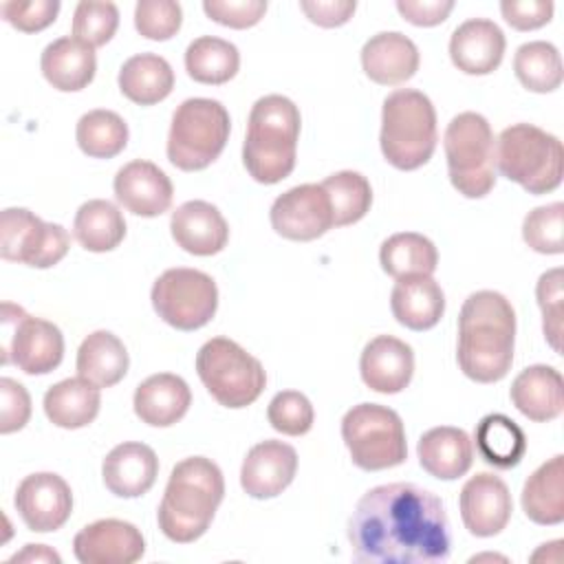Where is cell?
I'll return each instance as SVG.
<instances>
[{
    "instance_id": "cell-1",
    "label": "cell",
    "mask_w": 564,
    "mask_h": 564,
    "mask_svg": "<svg viewBox=\"0 0 564 564\" xmlns=\"http://www.w3.org/2000/svg\"><path fill=\"white\" fill-rule=\"evenodd\" d=\"M355 562L441 564L452 551L443 500L412 482H390L366 491L350 520Z\"/></svg>"
},
{
    "instance_id": "cell-2",
    "label": "cell",
    "mask_w": 564,
    "mask_h": 564,
    "mask_svg": "<svg viewBox=\"0 0 564 564\" xmlns=\"http://www.w3.org/2000/svg\"><path fill=\"white\" fill-rule=\"evenodd\" d=\"M516 311L498 291L471 293L458 315L456 361L476 383H496L513 364Z\"/></svg>"
},
{
    "instance_id": "cell-3",
    "label": "cell",
    "mask_w": 564,
    "mask_h": 564,
    "mask_svg": "<svg viewBox=\"0 0 564 564\" xmlns=\"http://www.w3.org/2000/svg\"><path fill=\"white\" fill-rule=\"evenodd\" d=\"M225 496L220 467L205 456H189L170 471L156 520L163 535L178 544L198 540L212 524Z\"/></svg>"
},
{
    "instance_id": "cell-4",
    "label": "cell",
    "mask_w": 564,
    "mask_h": 564,
    "mask_svg": "<svg viewBox=\"0 0 564 564\" xmlns=\"http://www.w3.org/2000/svg\"><path fill=\"white\" fill-rule=\"evenodd\" d=\"M300 123V110L289 97L264 95L251 106L242 163L253 181L273 185L293 172Z\"/></svg>"
},
{
    "instance_id": "cell-5",
    "label": "cell",
    "mask_w": 564,
    "mask_h": 564,
    "mask_svg": "<svg viewBox=\"0 0 564 564\" xmlns=\"http://www.w3.org/2000/svg\"><path fill=\"white\" fill-rule=\"evenodd\" d=\"M436 110L427 95L397 88L383 99L379 145L386 161L403 172L425 165L436 150Z\"/></svg>"
},
{
    "instance_id": "cell-6",
    "label": "cell",
    "mask_w": 564,
    "mask_h": 564,
    "mask_svg": "<svg viewBox=\"0 0 564 564\" xmlns=\"http://www.w3.org/2000/svg\"><path fill=\"white\" fill-rule=\"evenodd\" d=\"M496 170L529 194H549L562 183V141L533 123H513L496 139Z\"/></svg>"
},
{
    "instance_id": "cell-7",
    "label": "cell",
    "mask_w": 564,
    "mask_h": 564,
    "mask_svg": "<svg viewBox=\"0 0 564 564\" xmlns=\"http://www.w3.org/2000/svg\"><path fill=\"white\" fill-rule=\"evenodd\" d=\"M231 119L227 108L207 97H192L176 106L167 134V159L183 172L212 165L227 145Z\"/></svg>"
},
{
    "instance_id": "cell-8",
    "label": "cell",
    "mask_w": 564,
    "mask_h": 564,
    "mask_svg": "<svg viewBox=\"0 0 564 564\" xmlns=\"http://www.w3.org/2000/svg\"><path fill=\"white\" fill-rule=\"evenodd\" d=\"M447 174L465 198H482L496 185V139L478 112L456 115L443 137Z\"/></svg>"
},
{
    "instance_id": "cell-9",
    "label": "cell",
    "mask_w": 564,
    "mask_h": 564,
    "mask_svg": "<svg viewBox=\"0 0 564 564\" xmlns=\"http://www.w3.org/2000/svg\"><path fill=\"white\" fill-rule=\"evenodd\" d=\"M196 372L207 392L231 410L251 405L267 386L262 364L229 337H212L200 346Z\"/></svg>"
},
{
    "instance_id": "cell-10",
    "label": "cell",
    "mask_w": 564,
    "mask_h": 564,
    "mask_svg": "<svg viewBox=\"0 0 564 564\" xmlns=\"http://www.w3.org/2000/svg\"><path fill=\"white\" fill-rule=\"evenodd\" d=\"M341 438L352 463L364 471L390 469L408 458L403 421L388 405H352L341 419Z\"/></svg>"
},
{
    "instance_id": "cell-11",
    "label": "cell",
    "mask_w": 564,
    "mask_h": 564,
    "mask_svg": "<svg viewBox=\"0 0 564 564\" xmlns=\"http://www.w3.org/2000/svg\"><path fill=\"white\" fill-rule=\"evenodd\" d=\"M150 300L165 324L176 330H196L216 315L218 289L205 271L176 267L154 280Z\"/></svg>"
},
{
    "instance_id": "cell-12",
    "label": "cell",
    "mask_w": 564,
    "mask_h": 564,
    "mask_svg": "<svg viewBox=\"0 0 564 564\" xmlns=\"http://www.w3.org/2000/svg\"><path fill=\"white\" fill-rule=\"evenodd\" d=\"M2 326V364H13L26 375H46L62 364L64 337L53 322L26 315L20 306L4 302Z\"/></svg>"
},
{
    "instance_id": "cell-13",
    "label": "cell",
    "mask_w": 564,
    "mask_h": 564,
    "mask_svg": "<svg viewBox=\"0 0 564 564\" xmlns=\"http://www.w3.org/2000/svg\"><path fill=\"white\" fill-rule=\"evenodd\" d=\"M70 247L68 231L57 223H44L24 207H7L0 214V256L35 269L57 264Z\"/></svg>"
},
{
    "instance_id": "cell-14",
    "label": "cell",
    "mask_w": 564,
    "mask_h": 564,
    "mask_svg": "<svg viewBox=\"0 0 564 564\" xmlns=\"http://www.w3.org/2000/svg\"><path fill=\"white\" fill-rule=\"evenodd\" d=\"M271 227L286 240L308 242L324 236L333 223V207L326 189L304 183L280 194L269 212Z\"/></svg>"
},
{
    "instance_id": "cell-15",
    "label": "cell",
    "mask_w": 564,
    "mask_h": 564,
    "mask_svg": "<svg viewBox=\"0 0 564 564\" xmlns=\"http://www.w3.org/2000/svg\"><path fill=\"white\" fill-rule=\"evenodd\" d=\"M15 511L35 533L57 531L73 513V491L68 482L53 471L26 476L13 496Z\"/></svg>"
},
{
    "instance_id": "cell-16",
    "label": "cell",
    "mask_w": 564,
    "mask_h": 564,
    "mask_svg": "<svg viewBox=\"0 0 564 564\" xmlns=\"http://www.w3.org/2000/svg\"><path fill=\"white\" fill-rule=\"evenodd\" d=\"M458 507L465 529L476 538L498 535L513 511L509 487L500 476L487 471L471 476L463 485Z\"/></svg>"
},
{
    "instance_id": "cell-17",
    "label": "cell",
    "mask_w": 564,
    "mask_h": 564,
    "mask_svg": "<svg viewBox=\"0 0 564 564\" xmlns=\"http://www.w3.org/2000/svg\"><path fill=\"white\" fill-rule=\"evenodd\" d=\"M73 553L82 564H132L143 557L145 540L132 522L104 518L75 535Z\"/></svg>"
},
{
    "instance_id": "cell-18",
    "label": "cell",
    "mask_w": 564,
    "mask_h": 564,
    "mask_svg": "<svg viewBox=\"0 0 564 564\" xmlns=\"http://www.w3.org/2000/svg\"><path fill=\"white\" fill-rule=\"evenodd\" d=\"M115 198L134 216L154 218L170 209L174 187L170 176L152 161H130L115 174Z\"/></svg>"
},
{
    "instance_id": "cell-19",
    "label": "cell",
    "mask_w": 564,
    "mask_h": 564,
    "mask_svg": "<svg viewBox=\"0 0 564 564\" xmlns=\"http://www.w3.org/2000/svg\"><path fill=\"white\" fill-rule=\"evenodd\" d=\"M297 452L284 441H262L253 445L240 467V485L247 496L267 500L280 496L295 478Z\"/></svg>"
},
{
    "instance_id": "cell-20",
    "label": "cell",
    "mask_w": 564,
    "mask_h": 564,
    "mask_svg": "<svg viewBox=\"0 0 564 564\" xmlns=\"http://www.w3.org/2000/svg\"><path fill=\"white\" fill-rule=\"evenodd\" d=\"M505 33L487 18H471L458 24L449 37L452 64L467 75L494 73L505 55Z\"/></svg>"
},
{
    "instance_id": "cell-21",
    "label": "cell",
    "mask_w": 564,
    "mask_h": 564,
    "mask_svg": "<svg viewBox=\"0 0 564 564\" xmlns=\"http://www.w3.org/2000/svg\"><path fill=\"white\" fill-rule=\"evenodd\" d=\"M359 372L370 390L381 394H397L412 381L414 352L410 344L392 335H377L364 346Z\"/></svg>"
},
{
    "instance_id": "cell-22",
    "label": "cell",
    "mask_w": 564,
    "mask_h": 564,
    "mask_svg": "<svg viewBox=\"0 0 564 564\" xmlns=\"http://www.w3.org/2000/svg\"><path fill=\"white\" fill-rule=\"evenodd\" d=\"M170 231L174 242L192 256L220 253L229 240V225L216 205L187 200L172 212Z\"/></svg>"
},
{
    "instance_id": "cell-23",
    "label": "cell",
    "mask_w": 564,
    "mask_h": 564,
    "mask_svg": "<svg viewBox=\"0 0 564 564\" xmlns=\"http://www.w3.org/2000/svg\"><path fill=\"white\" fill-rule=\"evenodd\" d=\"M159 476V458L145 443L128 441L112 447L101 463V478L110 494L139 498L148 494Z\"/></svg>"
},
{
    "instance_id": "cell-24",
    "label": "cell",
    "mask_w": 564,
    "mask_h": 564,
    "mask_svg": "<svg viewBox=\"0 0 564 564\" xmlns=\"http://www.w3.org/2000/svg\"><path fill=\"white\" fill-rule=\"evenodd\" d=\"M361 68L375 84L399 86L419 70V48L399 31L377 33L361 48Z\"/></svg>"
},
{
    "instance_id": "cell-25",
    "label": "cell",
    "mask_w": 564,
    "mask_h": 564,
    "mask_svg": "<svg viewBox=\"0 0 564 564\" xmlns=\"http://www.w3.org/2000/svg\"><path fill=\"white\" fill-rule=\"evenodd\" d=\"M511 403L529 421L546 423L564 410V381L560 370L546 364L524 368L511 383Z\"/></svg>"
},
{
    "instance_id": "cell-26",
    "label": "cell",
    "mask_w": 564,
    "mask_h": 564,
    "mask_svg": "<svg viewBox=\"0 0 564 564\" xmlns=\"http://www.w3.org/2000/svg\"><path fill=\"white\" fill-rule=\"evenodd\" d=\"M134 414L152 427H170L178 423L189 405L192 392L183 377L172 372H156L141 381L134 390Z\"/></svg>"
},
{
    "instance_id": "cell-27",
    "label": "cell",
    "mask_w": 564,
    "mask_h": 564,
    "mask_svg": "<svg viewBox=\"0 0 564 564\" xmlns=\"http://www.w3.org/2000/svg\"><path fill=\"white\" fill-rule=\"evenodd\" d=\"M416 456L430 476L456 480L465 476L474 463V443L465 430L438 425L419 438Z\"/></svg>"
},
{
    "instance_id": "cell-28",
    "label": "cell",
    "mask_w": 564,
    "mask_h": 564,
    "mask_svg": "<svg viewBox=\"0 0 564 564\" xmlns=\"http://www.w3.org/2000/svg\"><path fill=\"white\" fill-rule=\"evenodd\" d=\"M40 68L53 88L62 93L82 90L93 82L97 70L95 48L73 35L57 37L42 51Z\"/></svg>"
},
{
    "instance_id": "cell-29",
    "label": "cell",
    "mask_w": 564,
    "mask_h": 564,
    "mask_svg": "<svg viewBox=\"0 0 564 564\" xmlns=\"http://www.w3.org/2000/svg\"><path fill=\"white\" fill-rule=\"evenodd\" d=\"M394 319L410 330H430L445 313V295L432 275H410L397 280L390 293Z\"/></svg>"
},
{
    "instance_id": "cell-30",
    "label": "cell",
    "mask_w": 564,
    "mask_h": 564,
    "mask_svg": "<svg viewBox=\"0 0 564 564\" xmlns=\"http://www.w3.org/2000/svg\"><path fill=\"white\" fill-rule=\"evenodd\" d=\"M101 388L75 377L51 386L44 394V414L48 421L64 430H79L93 423L101 405Z\"/></svg>"
},
{
    "instance_id": "cell-31",
    "label": "cell",
    "mask_w": 564,
    "mask_h": 564,
    "mask_svg": "<svg viewBox=\"0 0 564 564\" xmlns=\"http://www.w3.org/2000/svg\"><path fill=\"white\" fill-rule=\"evenodd\" d=\"M522 509L535 524H560L564 520V456L555 454L542 463L522 487Z\"/></svg>"
},
{
    "instance_id": "cell-32",
    "label": "cell",
    "mask_w": 564,
    "mask_h": 564,
    "mask_svg": "<svg viewBox=\"0 0 564 564\" xmlns=\"http://www.w3.org/2000/svg\"><path fill=\"white\" fill-rule=\"evenodd\" d=\"M119 90L139 106L163 101L174 88V70L170 62L156 53H139L119 68Z\"/></svg>"
},
{
    "instance_id": "cell-33",
    "label": "cell",
    "mask_w": 564,
    "mask_h": 564,
    "mask_svg": "<svg viewBox=\"0 0 564 564\" xmlns=\"http://www.w3.org/2000/svg\"><path fill=\"white\" fill-rule=\"evenodd\" d=\"M77 377L90 381L97 388H110L119 383L130 366L123 341L110 330L90 333L77 350Z\"/></svg>"
},
{
    "instance_id": "cell-34",
    "label": "cell",
    "mask_w": 564,
    "mask_h": 564,
    "mask_svg": "<svg viewBox=\"0 0 564 564\" xmlns=\"http://www.w3.org/2000/svg\"><path fill=\"white\" fill-rule=\"evenodd\" d=\"M474 441L480 458L496 469L516 467L527 452V436L522 427L500 412L487 414L478 421Z\"/></svg>"
},
{
    "instance_id": "cell-35",
    "label": "cell",
    "mask_w": 564,
    "mask_h": 564,
    "mask_svg": "<svg viewBox=\"0 0 564 564\" xmlns=\"http://www.w3.org/2000/svg\"><path fill=\"white\" fill-rule=\"evenodd\" d=\"M75 240L93 253H106L121 245L126 238L123 214L104 198H93L79 205L73 220Z\"/></svg>"
},
{
    "instance_id": "cell-36",
    "label": "cell",
    "mask_w": 564,
    "mask_h": 564,
    "mask_svg": "<svg viewBox=\"0 0 564 564\" xmlns=\"http://www.w3.org/2000/svg\"><path fill=\"white\" fill-rule=\"evenodd\" d=\"M381 269L394 280L410 275H432L438 264V251L430 238L416 231H401L381 242Z\"/></svg>"
},
{
    "instance_id": "cell-37",
    "label": "cell",
    "mask_w": 564,
    "mask_h": 564,
    "mask_svg": "<svg viewBox=\"0 0 564 564\" xmlns=\"http://www.w3.org/2000/svg\"><path fill=\"white\" fill-rule=\"evenodd\" d=\"M240 68L238 48L214 35H200L185 51V70L198 84L220 86L236 77Z\"/></svg>"
},
{
    "instance_id": "cell-38",
    "label": "cell",
    "mask_w": 564,
    "mask_h": 564,
    "mask_svg": "<svg viewBox=\"0 0 564 564\" xmlns=\"http://www.w3.org/2000/svg\"><path fill=\"white\" fill-rule=\"evenodd\" d=\"M75 139L84 154L93 159H112L128 145V123L112 110H88L77 121Z\"/></svg>"
},
{
    "instance_id": "cell-39",
    "label": "cell",
    "mask_w": 564,
    "mask_h": 564,
    "mask_svg": "<svg viewBox=\"0 0 564 564\" xmlns=\"http://www.w3.org/2000/svg\"><path fill=\"white\" fill-rule=\"evenodd\" d=\"M513 73L527 90L553 93L564 77L560 51L544 40L527 42L513 55Z\"/></svg>"
},
{
    "instance_id": "cell-40",
    "label": "cell",
    "mask_w": 564,
    "mask_h": 564,
    "mask_svg": "<svg viewBox=\"0 0 564 564\" xmlns=\"http://www.w3.org/2000/svg\"><path fill=\"white\" fill-rule=\"evenodd\" d=\"M319 185L330 198L335 227H346L361 220L372 205V187L359 172L341 170L324 178Z\"/></svg>"
},
{
    "instance_id": "cell-41",
    "label": "cell",
    "mask_w": 564,
    "mask_h": 564,
    "mask_svg": "<svg viewBox=\"0 0 564 564\" xmlns=\"http://www.w3.org/2000/svg\"><path fill=\"white\" fill-rule=\"evenodd\" d=\"M524 242L544 256L564 251V205L551 203L531 209L522 223Z\"/></svg>"
},
{
    "instance_id": "cell-42",
    "label": "cell",
    "mask_w": 564,
    "mask_h": 564,
    "mask_svg": "<svg viewBox=\"0 0 564 564\" xmlns=\"http://www.w3.org/2000/svg\"><path fill=\"white\" fill-rule=\"evenodd\" d=\"M117 26H119V9L115 2L84 0L75 7L73 37L90 44L93 48L110 42Z\"/></svg>"
},
{
    "instance_id": "cell-43",
    "label": "cell",
    "mask_w": 564,
    "mask_h": 564,
    "mask_svg": "<svg viewBox=\"0 0 564 564\" xmlns=\"http://www.w3.org/2000/svg\"><path fill=\"white\" fill-rule=\"evenodd\" d=\"M267 419L275 432L286 436H302L313 427L315 412L306 394L297 390H282L271 399Z\"/></svg>"
},
{
    "instance_id": "cell-44",
    "label": "cell",
    "mask_w": 564,
    "mask_h": 564,
    "mask_svg": "<svg viewBox=\"0 0 564 564\" xmlns=\"http://www.w3.org/2000/svg\"><path fill=\"white\" fill-rule=\"evenodd\" d=\"M183 9L172 0H139L134 7V26L148 40H170L178 33Z\"/></svg>"
},
{
    "instance_id": "cell-45",
    "label": "cell",
    "mask_w": 564,
    "mask_h": 564,
    "mask_svg": "<svg viewBox=\"0 0 564 564\" xmlns=\"http://www.w3.org/2000/svg\"><path fill=\"white\" fill-rule=\"evenodd\" d=\"M562 280L564 273L560 267L540 275L535 286L538 306L542 308V330L546 341L555 352H560V337H562Z\"/></svg>"
},
{
    "instance_id": "cell-46",
    "label": "cell",
    "mask_w": 564,
    "mask_h": 564,
    "mask_svg": "<svg viewBox=\"0 0 564 564\" xmlns=\"http://www.w3.org/2000/svg\"><path fill=\"white\" fill-rule=\"evenodd\" d=\"M0 13L13 29L22 33H37L55 22L59 13V2L57 0H29V2L7 0L0 4Z\"/></svg>"
},
{
    "instance_id": "cell-47",
    "label": "cell",
    "mask_w": 564,
    "mask_h": 564,
    "mask_svg": "<svg viewBox=\"0 0 564 564\" xmlns=\"http://www.w3.org/2000/svg\"><path fill=\"white\" fill-rule=\"evenodd\" d=\"M203 11L223 26L249 29L264 18L267 2L264 0H205Z\"/></svg>"
},
{
    "instance_id": "cell-48",
    "label": "cell",
    "mask_w": 564,
    "mask_h": 564,
    "mask_svg": "<svg viewBox=\"0 0 564 564\" xmlns=\"http://www.w3.org/2000/svg\"><path fill=\"white\" fill-rule=\"evenodd\" d=\"M0 432L11 434L22 430L31 416V397L22 383L11 377L0 379Z\"/></svg>"
},
{
    "instance_id": "cell-49",
    "label": "cell",
    "mask_w": 564,
    "mask_h": 564,
    "mask_svg": "<svg viewBox=\"0 0 564 564\" xmlns=\"http://www.w3.org/2000/svg\"><path fill=\"white\" fill-rule=\"evenodd\" d=\"M500 13L505 22L516 31H533L551 22L553 2L551 0H502Z\"/></svg>"
},
{
    "instance_id": "cell-50",
    "label": "cell",
    "mask_w": 564,
    "mask_h": 564,
    "mask_svg": "<svg viewBox=\"0 0 564 564\" xmlns=\"http://www.w3.org/2000/svg\"><path fill=\"white\" fill-rule=\"evenodd\" d=\"M300 9L306 13V18L313 24L333 29V26L346 24L352 18L357 2L355 0H302Z\"/></svg>"
},
{
    "instance_id": "cell-51",
    "label": "cell",
    "mask_w": 564,
    "mask_h": 564,
    "mask_svg": "<svg viewBox=\"0 0 564 564\" xmlns=\"http://www.w3.org/2000/svg\"><path fill=\"white\" fill-rule=\"evenodd\" d=\"M454 9L452 0H397V11L414 26H436Z\"/></svg>"
},
{
    "instance_id": "cell-52",
    "label": "cell",
    "mask_w": 564,
    "mask_h": 564,
    "mask_svg": "<svg viewBox=\"0 0 564 564\" xmlns=\"http://www.w3.org/2000/svg\"><path fill=\"white\" fill-rule=\"evenodd\" d=\"M9 562H55L59 564V555L44 544H26L24 551L15 553Z\"/></svg>"
}]
</instances>
